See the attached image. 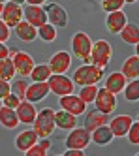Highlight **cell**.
I'll use <instances>...</instances> for the list:
<instances>
[{
    "mask_svg": "<svg viewBox=\"0 0 139 156\" xmlns=\"http://www.w3.org/2000/svg\"><path fill=\"white\" fill-rule=\"evenodd\" d=\"M9 92H11V85H9V81L0 77V98H6Z\"/></svg>",
    "mask_w": 139,
    "mask_h": 156,
    "instance_id": "74e56055",
    "label": "cell"
},
{
    "mask_svg": "<svg viewBox=\"0 0 139 156\" xmlns=\"http://www.w3.org/2000/svg\"><path fill=\"white\" fill-rule=\"evenodd\" d=\"M49 149H51V141L47 137H41L38 143H34L25 154L27 156H45V154L49 152Z\"/></svg>",
    "mask_w": 139,
    "mask_h": 156,
    "instance_id": "4316f807",
    "label": "cell"
},
{
    "mask_svg": "<svg viewBox=\"0 0 139 156\" xmlns=\"http://www.w3.org/2000/svg\"><path fill=\"white\" fill-rule=\"evenodd\" d=\"M126 4H132V2H137V0H124Z\"/></svg>",
    "mask_w": 139,
    "mask_h": 156,
    "instance_id": "f6af8a7d",
    "label": "cell"
},
{
    "mask_svg": "<svg viewBox=\"0 0 139 156\" xmlns=\"http://www.w3.org/2000/svg\"><path fill=\"white\" fill-rule=\"evenodd\" d=\"M23 17H25L27 23H30L32 27H43L45 23H49V17L45 13V9L41 6H34V4H27L23 8Z\"/></svg>",
    "mask_w": 139,
    "mask_h": 156,
    "instance_id": "ba28073f",
    "label": "cell"
},
{
    "mask_svg": "<svg viewBox=\"0 0 139 156\" xmlns=\"http://www.w3.org/2000/svg\"><path fill=\"white\" fill-rule=\"evenodd\" d=\"M135 55H137V57H139V41L135 43Z\"/></svg>",
    "mask_w": 139,
    "mask_h": 156,
    "instance_id": "7bdbcfd3",
    "label": "cell"
},
{
    "mask_svg": "<svg viewBox=\"0 0 139 156\" xmlns=\"http://www.w3.org/2000/svg\"><path fill=\"white\" fill-rule=\"evenodd\" d=\"M32 128L38 133V137H51V133L56 128V124H55V109H51V107L41 109L38 113V117H36V120H34Z\"/></svg>",
    "mask_w": 139,
    "mask_h": 156,
    "instance_id": "7a4b0ae2",
    "label": "cell"
},
{
    "mask_svg": "<svg viewBox=\"0 0 139 156\" xmlns=\"http://www.w3.org/2000/svg\"><path fill=\"white\" fill-rule=\"evenodd\" d=\"M2 105H4V104H2V98H0V107H2Z\"/></svg>",
    "mask_w": 139,
    "mask_h": 156,
    "instance_id": "bcb514c9",
    "label": "cell"
},
{
    "mask_svg": "<svg viewBox=\"0 0 139 156\" xmlns=\"http://www.w3.org/2000/svg\"><path fill=\"white\" fill-rule=\"evenodd\" d=\"M47 83H49L51 92H55L59 98L75 92V83H73V79H70L66 73H53Z\"/></svg>",
    "mask_w": 139,
    "mask_h": 156,
    "instance_id": "5b68a950",
    "label": "cell"
},
{
    "mask_svg": "<svg viewBox=\"0 0 139 156\" xmlns=\"http://www.w3.org/2000/svg\"><path fill=\"white\" fill-rule=\"evenodd\" d=\"M51 75H53V72H51L49 64H36L30 73V79L32 81H49Z\"/></svg>",
    "mask_w": 139,
    "mask_h": 156,
    "instance_id": "f1b7e54d",
    "label": "cell"
},
{
    "mask_svg": "<svg viewBox=\"0 0 139 156\" xmlns=\"http://www.w3.org/2000/svg\"><path fill=\"white\" fill-rule=\"evenodd\" d=\"M2 21L9 27V28H15L19 23L25 17H23V6L21 4H15V2H8L4 4V12H2Z\"/></svg>",
    "mask_w": 139,
    "mask_h": 156,
    "instance_id": "8fae6325",
    "label": "cell"
},
{
    "mask_svg": "<svg viewBox=\"0 0 139 156\" xmlns=\"http://www.w3.org/2000/svg\"><path fill=\"white\" fill-rule=\"evenodd\" d=\"M103 77V70L98 68L94 64H83L73 72V83L79 87H85V85H98L100 79Z\"/></svg>",
    "mask_w": 139,
    "mask_h": 156,
    "instance_id": "6da1fadb",
    "label": "cell"
},
{
    "mask_svg": "<svg viewBox=\"0 0 139 156\" xmlns=\"http://www.w3.org/2000/svg\"><path fill=\"white\" fill-rule=\"evenodd\" d=\"M92 143V136H90V132L83 126V128H73V130H70V133L66 136V147L68 149H81V151H85L88 145Z\"/></svg>",
    "mask_w": 139,
    "mask_h": 156,
    "instance_id": "8992f818",
    "label": "cell"
},
{
    "mask_svg": "<svg viewBox=\"0 0 139 156\" xmlns=\"http://www.w3.org/2000/svg\"><path fill=\"white\" fill-rule=\"evenodd\" d=\"M8 55H9V49H8V45H6L4 41H0V60H2V58H6Z\"/></svg>",
    "mask_w": 139,
    "mask_h": 156,
    "instance_id": "ab89813d",
    "label": "cell"
},
{
    "mask_svg": "<svg viewBox=\"0 0 139 156\" xmlns=\"http://www.w3.org/2000/svg\"><path fill=\"white\" fill-rule=\"evenodd\" d=\"M43 2H47V0H27V4H34V6H41Z\"/></svg>",
    "mask_w": 139,
    "mask_h": 156,
    "instance_id": "60d3db41",
    "label": "cell"
},
{
    "mask_svg": "<svg viewBox=\"0 0 139 156\" xmlns=\"http://www.w3.org/2000/svg\"><path fill=\"white\" fill-rule=\"evenodd\" d=\"M45 13H47V17H49V23L55 25L56 28H62V27L68 25V13H66V9L60 4H47Z\"/></svg>",
    "mask_w": 139,
    "mask_h": 156,
    "instance_id": "5bb4252c",
    "label": "cell"
},
{
    "mask_svg": "<svg viewBox=\"0 0 139 156\" xmlns=\"http://www.w3.org/2000/svg\"><path fill=\"white\" fill-rule=\"evenodd\" d=\"M49 66L53 73H66L72 66V55L68 51H59L49 58Z\"/></svg>",
    "mask_w": 139,
    "mask_h": 156,
    "instance_id": "4fadbf2b",
    "label": "cell"
},
{
    "mask_svg": "<svg viewBox=\"0 0 139 156\" xmlns=\"http://www.w3.org/2000/svg\"><path fill=\"white\" fill-rule=\"evenodd\" d=\"M124 0H102V9L105 13H113V12H119V9H122L124 8Z\"/></svg>",
    "mask_w": 139,
    "mask_h": 156,
    "instance_id": "836d02e7",
    "label": "cell"
},
{
    "mask_svg": "<svg viewBox=\"0 0 139 156\" xmlns=\"http://www.w3.org/2000/svg\"><path fill=\"white\" fill-rule=\"evenodd\" d=\"M9 34H11V28L4 23L2 19H0V41H4V43H6V41L9 40Z\"/></svg>",
    "mask_w": 139,
    "mask_h": 156,
    "instance_id": "8d00e7d4",
    "label": "cell"
},
{
    "mask_svg": "<svg viewBox=\"0 0 139 156\" xmlns=\"http://www.w3.org/2000/svg\"><path fill=\"white\" fill-rule=\"evenodd\" d=\"M2 12H4V2H0V15H2Z\"/></svg>",
    "mask_w": 139,
    "mask_h": 156,
    "instance_id": "ee69618b",
    "label": "cell"
},
{
    "mask_svg": "<svg viewBox=\"0 0 139 156\" xmlns=\"http://www.w3.org/2000/svg\"><path fill=\"white\" fill-rule=\"evenodd\" d=\"M27 90H28L27 79H15L13 83H11V92L17 94L21 100H27Z\"/></svg>",
    "mask_w": 139,
    "mask_h": 156,
    "instance_id": "d6a6232c",
    "label": "cell"
},
{
    "mask_svg": "<svg viewBox=\"0 0 139 156\" xmlns=\"http://www.w3.org/2000/svg\"><path fill=\"white\" fill-rule=\"evenodd\" d=\"M137 120H139V117H137Z\"/></svg>",
    "mask_w": 139,
    "mask_h": 156,
    "instance_id": "c3c4849f",
    "label": "cell"
},
{
    "mask_svg": "<svg viewBox=\"0 0 139 156\" xmlns=\"http://www.w3.org/2000/svg\"><path fill=\"white\" fill-rule=\"evenodd\" d=\"M64 156H85V152L81 151V149H68L64 152Z\"/></svg>",
    "mask_w": 139,
    "mask_h": 156,
    "instance_id": "f35d334b",
    "label": "cell"
},
{
    "mask_svg": "<svg viewBox=\"0 0 139 156\" xmlns=\"http://www.w3.org/2000/svg\"><path fill=\"white\" fill-rule=\"evenodd\" d=\"M38 36L43 41H55V38H56V27L51 25V23H45L43 27L38 28Z\"/></svg>",
    "mask_w": 139,
    "mask_h": 156,
    "instance_id": "1f68e13d",
    "label": "cell"
},
{
    "mask_svg": "<svg viewBox=\"0 0 139 156\" xmlns=\"http://www.w3.org/2000/svg\"><path fill=\"white\" fill-rule=\"evenodd\" d=\"M55 124H56V128L70 132V130H73L77 126V115L70 113V111H66V109L55 111Z\"/></svg>",
    "mask_w": 139,
    "mask_h": 156,
    "instance_id": "ac0fdd59",
    "label": "cell"
},
{
    "mask_svg": "<svg viewBox=\"0 0 139 156\" xmlns=\"http://www.w3.org/2000/svg\"><path fill=\"white\" fill-rule=\"evenodd\" d=\"M15 111H17L19 122H23V124H34V120H36V117H38L36 107H34V104L28 102V100H23Z\"/></svg>",
    "mask_w": 139,
    "mask_h": 156,
    "instance_id": "e0dca14e",
    "label": "cell"
},
{
    "mask_svg": "<svg viewBox=\"0 0 139 156\" xmlns=\"http://www.w3.org/2000/svg\"><path fill=\"white\" fill-rule=\"evenodd\" d=\"M122 94L126 98V102H139V77L137 79H130L126 83Z\"/></svg>",
    "mask_w": 139,
    "mask_h": 156,
    "instance_id": "83f0119b",
    "label": "cell"
},
{
    "mask_svg": "<svg viewBox=\"0 0 139 156\" xmlns=\"http://www.w3.org/2000/svg\"><path fill=\"white\" fill-rule=\"evenodd\" d=\"M0 2H8V0H0Z\"/></svg>",
    "mask_w": 139,
    "mask_h": 156,
    "instance_id": "7dc6e473",
    "label": "cell"
},
{
    "mask_svg": "<svg viewBox=\"0 0 139 156\" xmlns=\"http://www.w3.org/2000/svg\"><path fill=\"white\" fill-rule=\"evenodd\" d=\"M34 143H38V133L34 132V128L32 130H23V132H19L17 137H15V147L21 152H27Z\"/></svg>",
    "mask_w": 139,
    "mask_h": 156,
    "instance_id": "d6986e66",
    "label": "cell"
},
{
    "mask_svg": "<svg viewBox=\"0 0 139 156\" xmlns=\"http://www.w3.org/2000/svg\"><path fill=\"white\" fill-rule=\"evenodd\" d=\"M122 73H124V77L126 79H137L139 77V57L137 55H134V57H128L124 62H122V70H120Z\"/></svg>",
    "mask_w": 139,
    "mask_h": 156,
    "instance_id": "d4e9b609",
    "label": "cell"
},
{
    "mask_svg": "<svg viewBox=\"0 0 139 156\" xmlns=\"http://www.w3.org/2000/svg\"><path fill=\"white\" fill-rule=\"evenodd\" d=\"M126 136H128V141L132 145H139V120L132 122V126H130V130H128Z\"/></svg>",
    "mask_w": 139,
    "mask_h": 156,
    "instance_id": "e575fe53",
    "label": "cell"
},
{
    "mask_svg": "<svg viewBox=\"0 0 139 156\" xmlns=\"http://www.w3.org/2000/svg\"><path fill=\"white\" fill-rule=\"evenodd\" d=\"M107 122L109 120H107L105 113H102V111H98V109H90L87 113V119H85V128L88 132H92V130H96L102 124H107Z\"/></svg>",
    "mask_w": 139,
    "mask_h": 156,
    "instance_id": "cb8c5ba5",
    "label": "cell"
},
{
    "mask_svg": "<svg viewBox=\"0 0 139 156\" xmlns=\"http://www.w3.org/2000/svg\"><path fill=\"white\" fill-rule=\"evenodd\" d=\"M126 83H128V79L124 77L122 72H113V73H109L105 77V88H107L109 92H113V94L122 92L124 87H126Z\"/></svg>",
    "mask_w": 139,
    "mask_h": 156,
    "instance_id": "7402d4cb",
    "label": "cell"
},
{
    "mask_svg": "<svg viewBox=\"0 0 139 156\" xmlns=\"http://www.w3.org/2000/svg\"><path fill=\"white\" fill-rule=\"evenodd\" d=\"M98 85H85V87H81V90H79V96L88 104H94V100H96V94H98Z\"/></svg>",
    "mask_w": 139,
    "mask_h": 156,
    "instance_id": "4dcf8cb0",
    "label": "cell"
},
{
    "mask_svg": "<svg viewBox=\"0 0 139 156\" xmlns=\"http://www.w3.org/2000/svg\"><path fill=\"white\" fill-rule=\"evenodd\" d=\"M111 55H113V47L107 40H98L92 43V51H90V64L98 66V68L105 70L107 64L111 60Z\"/></svg>",
    "mask_w": 139,
    "mask_h": 156,
    "instance_id": "277c9868",
    "label": "cell"
},
{
    "mask_svg": "<svg viewBox=\"0 0 139 156\" xmlns=\"http://www.w3.org/2000/svg\"><path fill=\"white\" fill-rule=\"evenodd\" d=\"M9 2H15V4H21V6H23V4L27 2V0H9Z\"/></svg>",
    "mask_w": 139,
    "mask_h": 156,
    "instance_id": "b9f144b4",
    "label": "cell"
},
{
    "mask_svg": "<svg viewBox=\"0 0 139 156\" xmlns=\"http://www.w3.org/2000/svg\"><path fill=\"white\" fill-rule=\"evenodd\" d=\"M120 38L128 45H135L139 41V25L135 23H126V27L120 30Z\"/></svg>",
    "mask_w": 139,
    "mask_h": 156,
    "instance_id": "484cf974",
    "label": "cell"
},
{
    "mask_svg": "<svg viewBox=\"0 0 139 156\" xmlns=\"http://www.w3.org/2000/svg\"><path fill=\"white\" fill-rule=\"evenodd\" d=\"M132 117L130 115H117L113 120H109V128L113 132L115 137H124L126 133H128L130 126H132Z\"/></svg>",
    "mask_w": 139,
    "mask_h": 156,
    "instance_id": "9a60e30c",
    "label": "cell"
},
{
    "mask_svg": "<svg viewBox=\"0 0 139 156\" xmlns=\"http://www.w3.org/2000/svg\"><path fill=\"white\" fill-rule=\"evenodd\" d=\"M49 92H51V88H49L47 81H32L28 85V90H27V100L32 104H38L47 98Z\"/></svg>",
    "mask_w": 139,
    "mask_h": 156,
    "instance_id": "7c38bea8",
    "label": "cell"
},
{
    "mask_svg": "<svg viewBox=\"0 0 139 156\" xmlns=\"http://www.w3.org/2000/svg\"><path fill=\"white\" fill-rule=\"evenodd\" d=\"M21 102H23V100H21L17 94H13V92H9L6 98H2V104H4L6 107H11V109H17Z\"/></svg>",
    "mask_w": 139,
    "mask_h": 156,
    "instance_id": "d590c367",
    "label": "cell"
},
{
    "mask_svg": "<svg viewBox=\"0 0 139 156\" xmlns=\"http://www.w3.org/2000/svg\"><path fill=\"white\" fill-rule=\"evenodd\" d=\"M126 23H128V19H126V13L122 9L107 13V17H105V27L111 34H120V30L126 27Z\"/></svg>",
    "mask_w": 139,
    "mask_h": 156,
    "instance_id": "2e32d148",
    "label": "cell"
},
{
    "mask_svg": "<svg viewBox=\"0 0 139 156\" xmlns=\"http://www.w3.org/2000/svg\"><path fill=\"white\" fill-rule=\"evenodd\" d=\"M94 105L98 111H102V113H113L115 109H117V94L109 92L105 87H100L98 88V94H96V100H94Z\"/></svg>",
    "mask_w": 139,
    "mask_h": 156,
    "instance_id": "52a82bcc",
    "label": "cell"
},
{
    "mask_svg": "<svg viewBox=\"0 0 139 156\" xmlns=\"http://www.w3.org/2000/svg\"><path fill=\"white\" fill-rule=\"evenodd\" d=\"M92 41L90 40V36L87 34V32H83V30H79V32H75L73 34V38H72V51H73V55L79 58V60H83L85 64H90V51H92Z\"/></svg>",
    "mask_w": 139,
    "mask_h": 156,
    "instance_id": "3957f363",
    "label": "cell"
},
{
    "mask_svg": "<svg viewBox=\"0 0 139 156\" xmlns=\"http://www.w3.org/2000/svg\"><path fill=\"white\" fill-rule=\"evenodd\" d=\"M17 75V72H15V66H13V58H9V57H6V58H2L0 60V77L2 79H13V77Z\"/></svg>",
    "mask_w": 139,
    "mask_h": 156,
    "instance_id": "f546056e",
    "label": "cell"
},
{
    "mask_svg": "<svg viewBox=\"0 0 139 156\" xmlns=\"http://www.w3.org/2000/svg\"><path fill=\"white\" fill-rule=\"evenodd\" d=\"M13 32H15V36H17L21 41H25V43H30V41H34V40L38 38V28L32 27L30 23H27L25 19H23L21 23L13 28Z\"/></svg>",
    "mask_w": 139,
    "mask_h": 156,
    "instance_id": "ffe728a7",
    "label": "cell"
},
{
    "mask_svg": "<svg viewBox=\"0 0 139 156\" xmlns=\"http://www.w3.org/2000/svg\"><path fill=\"white\" fill-rule=\"evenodd\" d=\"M0 124H2L4 128H8V130L17 128V126L21 124V122H19V117H17V111L11 109V107L2 105V107H0Z\"/></svg>",
    "mask_w": 139,
    "mask_h": 156,
    "instance_id": "603a6c76",
    "label": "cell"
},
{
    "mask_svg": "<svg viewBox=\"0 0 139 156\" xmlns=\"http://www.w3.org/2000/svg\"><path fill=\"white\" fill-rule=\"evenodd\" d=\"M90 136H92V143L98 145V147H105V145H109L113 141V132L109 128V124H102L98 126L96 130H92L90 132Z\"/></svg>",
    "mask_w": 139,
    "mask_h": 156,
    "instance_id": "44dd1931",
    "label": "cell"
},
{
    "mask_svg": "<svg viewBox=\"0 0 139 156\" xmlns=\"http://www.w3.org/2000/svg\"><path fill=\"white\" fill-rule=\"evenodd\" d=\"M11 58H13V66H15L17 75H21V77H30V73L34 70V66H36V62H34V58L30 57L28 53L17 51Z\"/></svg>",
    "mask_w": 139,
    "mask_h": 156,
    "instance_id": "9c48e42d",
    "label": "cell"
},
{
    "mask_svg": "<svg viewBox=\"0 0 139 156\" xmlns=\"http://www.w3.org/2000/svg\"><path fill=\"white\" fill-rule=\"evenodd\" d=\"M60 107L70 111V113H73V115H83L85 111H87V102L83 98H81L79 94H66V96H60Z\"/></svg>",
    "mask_w": 139,
    "mask_h": 156,
    "instance_id": "30bf717a",
    "label": "cell"
}]
</instances>
